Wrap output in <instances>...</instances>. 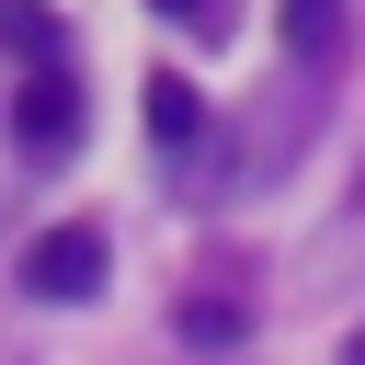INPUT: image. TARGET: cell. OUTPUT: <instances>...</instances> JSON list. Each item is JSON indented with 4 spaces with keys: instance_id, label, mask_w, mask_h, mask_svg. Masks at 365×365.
<instances>
[{
    "instance_id": "4",
    "label": "cell",
    "mask_w": 365,
    "mask_h": 365,
    "mask_svg": "<svg viewBox=\"0 0 365 365\" xmlns=\"http://www.w3.org/2000/svg\"><path fill=\"white\" fill-rule=\"evenodd\" d=\"M308 285H319V297H331V285H365V182H354L342 217L308 240Z\"/></svg>"
},
{
    "instance_id": "10",
    "label": "cell",
    "mask_w": 365,
    "mask_h": 365,
    "mask_svg": "<svg viewBox=\"0 0 365 365\" xmlns=\"http://www.w3.org/2000/svg\"><path fill=\"white\" fill-rule=\"evenodd\" d=\"M342 365H365V331H354V342H342Z\"/></svg>"
},
{
    "instance_id": "6",
    "label": "cell",
    "mask_w": 365,
    "mask_h": 365,
    "mask_svg": "<svg viewBox=\"0 0 365 365\" xmlns=\"http://www.w3.org/2000/svg\"><path fill=\"white\" fill-rule=\"evenodd\" d=\"M240 331H251V308H240V297H182V342H205V354H217V342H240Z\"/></svg>"
},
{
    "instance_id": "1",
    "label": "cell",
    "mask_w": 365,
    "mask_h": 365,
    "mask_svg": "<svg viewBox=\"0 0 365 365\" xmlns=\"http://www.w3.org/2000/svg\"><path fill=\"white\" fill-rule=\"evenodd\" d=\"M308 137H319V91L285 68V80H274V91H251V103H240V125L217 137V182H205V194H274V182L297 171V148H308Z\"/></svg>"
},
{
    "instance_id": "5",
    "label": "cell",
    "mask_w": 365,
    "mask_h": 365,
    "mask_svg": "<svg viewBox=\"0 0 365 365\" xmlns=\"http://www.w3.org/2000/svg\"><path fill=\"white\" fill-rule=\"evenodd\" d=\"M148 137H160V148H194V137H205V103H194V80H182V68H160V80H148Z\"/></svg>"
},
{
    "instance_id": "9",
    "label": "cell",
    "mask_w": 365,
    "mask_h": 365,
    "mask_svg": "<svg viewBox=\"0 0 365 365\" xmlns=\"http://www.w3.org/2000/svg\"><path fill=\"white\" fill-rule=\"evenodd\" d=\"M171 23H194V34H228V0H160Z\"/></svg>"
},
{
    "instance_id": "2",
    "label": "cell",
    "mask_w": 365,
    "mask_h": 365,
    "mask_svg": "<svg viewBox=\"0 0 365 365\" xmlns=\"http://www.w3.org/2000/svg\"><path fill=\"white\" fill-rule=\"evenodd\" d=\"M23 285H34L46 308H80V297H103V228H91V217L46 228V240L23 251Z\"/></svg>"
},
{
    "instance_id": "3",
    "label": "cell",
    "mask_w": 365,
    "mask_h": 365,
    "mask_svg": "<svg viewBox=\"0 0 365 365\" xmlns=\"http://www.w3.org/2000/svg\"><path fill=\"white\" fill-rule=\"evenodd\" d=\"M11 137H23L34 160H68V148H80V80H68V68H34L23 103H11Z\"/></svg>"
},
{
    "instance_id": "7",
    "label": "cell",
    "mask_w": 365,
    "mask_h": 365,
    "mask_svg": "<svg viewBox=\"0 0 365 365\" xmlns=\"http://www.w3.org/2000/svg\"><path fill=\"white\" fill-rule=\"evenodd\" d=\"M331 34H342V0H285V46L297 57H319Z\"/></svg>"
},
{
    "instance_id": "8",
    "label": "cell",
    "mask_w": 365,
    "mask_h": 365,
    "mask_svg": "<svg viewBox=\"0 0 365 365\" xmlns=\"http://www.w3.org/2000/svg\"><path fill=\"white\" fill-rule=\"evenodd\" d=\"M0 34H11V46H23V57H34V68H46V57H57V23H46V11H34V0H0Z\"/></svg>"
}]
</instances>
